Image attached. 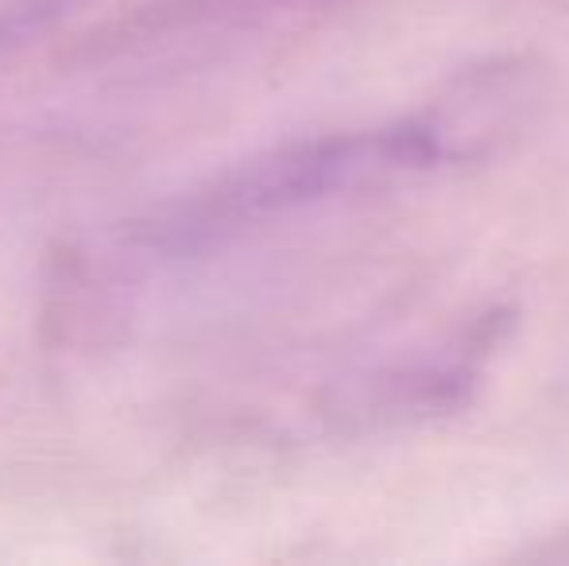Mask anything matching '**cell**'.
<instances>
[{
	"label": "cell",
	"instance_id": "cell-1",
	"mask_svg": "<svg viewBox=\"0 0 569 566\" xmlns=\"http://www.w3.org/2000/svg\"><path fill=\"white\" fill-rule=\"evenodd\" d=\"M465 151H469V132L457 129L453 113L295 140L268 156L248 159L213 187L198 190L190 202H179L151 221L143 237L163 249H190L333 198L415 179Z\"/></svg>",
	"mask_w": 569,
	"mask_h": 566
}]
</instances>
